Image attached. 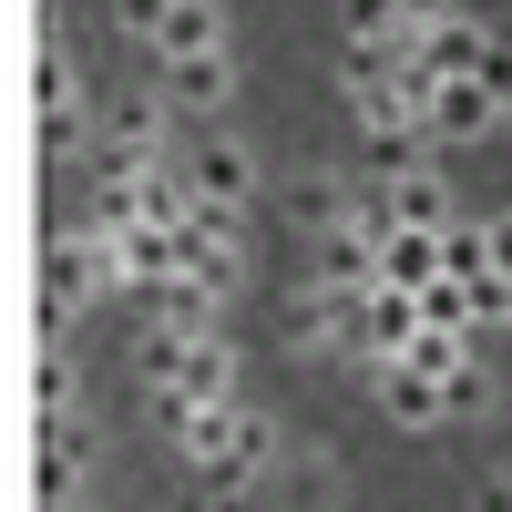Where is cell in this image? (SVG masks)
Returning a JSON list of instances; mask_svg holds the SVG:
<instances>
[{"instance_id": "8992f818", "label": "cell", "mask_w": 512, "mask_h": 512, "mask_svg": "<svg viewBox=\"0 0 512 512\" xmlns=\"http://www.w3.org/2000/svg\"><path fill=\"white\" fill-rule=\"evenodd\" d=\"M369 379H379V410H390L400 431H431V420H451V400H441V379L420 369V359H379Z\"/></svg>"}, {"instance_id": "52a82bcc", "label": "cell", "mask_w": 512, "mask_h": 512, "mask_svg": "<svg viewBox=\"0 0 512 512\" xmlns=\"http://www.w3.org/2000/svg\"><path fill=\"white\" fill-rule=\"evenodd\" d=\"M164 390H185L195 410H205V400H236V349H226V328H195V349H185V369L164 379Z\"/></svg>"}, {"instance_id": "4fadbf2b", "label": "cell", "mask_w": 512, "mask_h": 512, "mask_svg": "<svg viewBox=\"0 0 512 512\" xmlns=\"http://www.w3.org/2000/svg\"><path fill=\"white\" fill-rule=\"evenodd\" d=\"M236 431H246V400H205V410L185 420L175 441H185V461L205 472V461H226V451H236Z\"/></svg>"}, {"instance_id": "d4e9b609", "label": "cell", "mask_w": 512, "mask_h": 512, "mask_svg": "<svg viewBox=\"0 0 512 512\" xmlns=\"http://www.w3.org/2000/svg\"><path fill=\"white\" fill-rule=\"evenodd\" d=\"M482 512H512V482H492V492H482Z\"/></svg>"}, {"instance_id": "7c38bea8", "label": "cell", "mask_w": 512, "mask_h": 512, "mask_svg": "<svg viewBox=\"0 0 512 512\" xmlns=\"http://www.w3.org/2000/svg\"><path fill=\"white\" fill-rule=\"evenodd\" d=\"M318 246H328V267H318V287H379V236H369L359 216H349V226H328Z\"/></svg>"}, {"instance_id": "603a6c76", "label": "cell", "mask_w": 512, "mask_h": 512, "mask_svg": "<svg viewBox=\"0 0 512 512\" xmlns=\"http://www.w3.org/2000/svg\"><path fill=\"white\" fill-rule=\"evenodd\" d=\"M461 0H400V31H431V21H451Z\"/></svg>"}, {"instance_id": "2e32d148", "label": "cell", "mask_w": 512, "mask_h": 512, "mask_svg": "<svg viewBox=\"0 0 512 512\" xmlns=\"http://www.w3.org/2000/svg\"><path fill=\"white\" fill-rule=\"evenodd\" d=\"M420 328H482L472 277H431V287H420Z\"/></svg>"}, {"instance_id": "ffe728a7", "label": "cell", "mask_w": 512, "mask_h": 512, "mask_svg": "<svg viewBox=\"0 0 512 512\" xmlns=\"http://www.w3.org/2000/svg\"><path fill=\"white\" fill-rule=\"evenodd\" d=\"M441 400H451V420H461V410H492V379H482V369H451Z\"/></svg>"}, {"instance_id": "6da1fadb", "label": "cell", "mask_w": 512, "mask_h": 512, "mask_svg": "<svg viewBox=\"0 0 512 512\" xmlns=\"http://www.w3.org/2000/svg\"><path fill=\"white\" fill-rule=\"evenodd\" d=\"M93 287H113V267H103V236L41 246V338H62V318H72Z\"/></svg>"}, {"instance_id": "8fae6325", "label": "cell", "mask_w": 512, "mask_h": 512, "mask_svg": "<svg viewBox=\"0 0 512 512\" xmlns=\"http://www.w3.org/2000/svg\"><path fill=\"white\" fill-rule=\"evenodd\" d=\"M164 93H175L185 113H216V103L236 93V62H226V52H185V62H164Z\"/></svg>"}, {"instance_id": "7a4b0ae2", "label": "cell", "mask_w": 512, "mask_h": 512, "mask_svg": "<svg viewBox=\"0 0 512 512\" xmlns=\"http://www.w3.org/2000/svg\"><path fill=\"white\" fill-rule=\"evenodd\" d=\"M82 472H93V431L82 420H31V492L82 502Z\"/></svg>"}, {"instance_id": "e0dca14e", "label": "cell", "mask_w": 512, "mask_h": 512, "mask_svg": "<svg viewBox=\"0 0 512 512\" xmlns=\"http://www.w3.org/2000/svg\"><path fill=\"white\" fill-rule=\"evenodd\" d=\"M441 267H451V277H492V226H461V216H451V226H441Z\"/></svg>"}, {"instance_id": "7402d4cb", "label": "cell", "mask_w": 512, "mask_h": 512, "mask_svg": "<svg viewBox=\"0 0 512 512\" xmlns=\"http://www.w3.org/2000/svg\"><path fill=\"white\" fill-rule=\"evenodd\" d=\"M482 82L502 93V123H512V41H492V62H482Z\"/></svg>"}, {"instance_id": "ba28073f", "label": "cell", "mask_w": 512, "mask_h": 512, "mask_svg": "<svg viewBox=\"0 0 512 512\" xmlns=\"http://www.w3.org/2000/svg\"><path fill=\"white\" fill-rule=\"evenodd\" d=\"M431 277H451L431 226H390V236H379V287H431Z\"/></svg>"}, {"instance_id": "277c9868", "label": "cell", "mask_w": 512, "mask_h": 512, "mask_svg": "<svg viewBox=\"0 0 512 512\" xmlns=\"http://www.w3.org/2000/svg\"><path fill=\"white\" fill-rule=\"evenodd\" d=\"M185 185H195V205H246L256 195V164H246L236 134H195L185 144Z\"/></svg>"}, {"instance_id": "484cf974", "label": "cell", "mask_w": 512, "mask_h": 512, "mask_svg": "<svg viewBox=\"0 0 512 512\" xmlns=\"http://www.w3.org/2000/svg\"><path fill=\"white\" fill-rule=\"evenodd\" d=\"M52 512H93V502H52Z\"/></svg>"}, {"instance_id": "5b68a950", "label": "cell", "mask_w": 512, "mask_h": 512, "mask_svg": "<svg viewBox=\"0 0 512 512\" xmlns=\"http://www.w3.org/2000/svg\"><path fill=\"white\" fill-rule=\"evenodd\" d=\"M420 123H431L441 144H472V134H492V123H502V93H492L482 72H451L441 93H431V113H420Z\"/></svg>"}, {"instance_id": "9c48e42d", "label": "cell", "mask_w": 512, "mask_h": 512, "mask_svg": "<svg viewBox=\"0 0 512 512\" xmlns=\"http://www.w3.org/2000/svg\"><path fill=\"white\" fill-rule=\"evenodd\" d=\"M154 52L164 62H185V52H226V0H175L154 31Z\"/></svg>"}, {"instance_id": "30bf717a", "label": "cell", "mask_w": 512, "mask_h": 512, "mask_svg": "<svg viewBox=\"0 0 512 512\" xmlns=\"http://www.w3.org/2000/svg\"><path fill=\"white\" fill-rule=\"evenodd\" d=\"M420 62H431V72H482V62H492V31H482L472 11H451V21L420 31Z\"/></svg>"}, {"instance_id": "5bb4252c", "label": "cell", "mask_w": 512, "mask_h": 512, "mask_svg": "<svg viewBox=\"0 0 512 512\" xmlns=\"http://www.w3.org/2000/svg\"><path fill=\"white\" fill-rule=\"evenodd\" d=\"M31 420H72V359L41 338L31 349Z\"/></svg>"}, {"instance_id": "ac0fdd59", "label": "cell", "mask_w": 512, "mask_h": 512, "mask_svg": "<svg viewBox=\"0 0 512 512\" xmlns=\"http://www.w3.org/2000/svg\"><path fill=\"white\" fill-rule=\"evenodd\" d=\"M400 359H420L431 379H451V369H472V338H461V328H420V338H410Z\"/></svg>"}, {"instance_id": "3957f363", "label": "cell", "mask_w": 512, "mask_h": 512, "mask_svg": "<svg viewBox=\"0 0 512 512\" xmlns=\"http://www.w3.org/2000/svg\"><path fill=\"white\" fill-rule=\"evenodd\" d=\"M31 123H41V144H52V154L82 144V72H72L62 52H41V62H31Z\"/></svg>"}, {"instance_id": "44dd1931", "label": "cell", "mask_w": 512, "mask_h": 512, "mask_svg": "<svg viewBox=\"0 0 512 512\" xmlns=\"http://www.w3.org/2000/svg\"><path fill=\"white\" fill-rule=\"evenodd\" d=\"M164 11H175V0H113V21L134 31V41H154V31H164Z\"/></svg>"}, {"instance_id": "9a60e30c", "label": "cell", "mask_w": 512, "mask_h": 512, "mask_svg": "<svg viewBox=\"0 0 512 512\" xmlns=\"http://www.w3.org/2000/svg\"><path fill=\"white\" fill-rule=\"evenodd\" d=\"M185 349H195V328H175V318H154V328H144V349H134V369H144V390H164V379L185 369Z\"/></svg>"}, {"instance_id": "d6986e66", "label": "cell", "mask_w": 512, "mask_h": 512, "mask_svg": "<svg viewBox=\"0 0 512 512\" xmlns=\"http://www.w3.org/2000/svg\"><path fill=\"white\" fill-rule=\"evenodd\" d=\"M349 41H400V0H349Z\"/></svg>"}, {"instance_id": "cb8c5ba5", "label": "cell", "mask_w": 512, "mask_h": 512, "mask_svg": "<svg viewBox=\"0 0 512 512\" xmlns=\"http://www.w3.org/2000/svg\"><path fill=\"white\" fill-rule=\"evenodd\" d=\"M492 267L512 277V216H492Z\"/></svg>"}]
</instances>
